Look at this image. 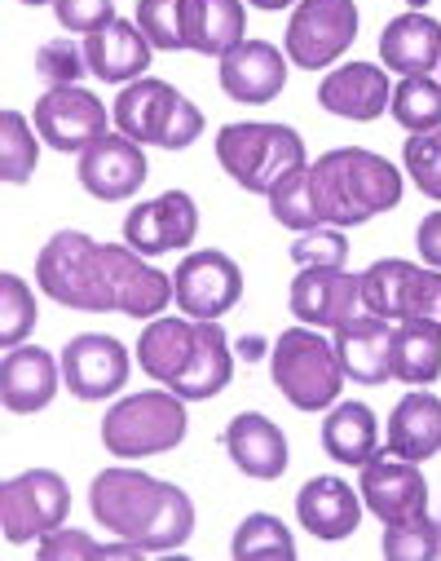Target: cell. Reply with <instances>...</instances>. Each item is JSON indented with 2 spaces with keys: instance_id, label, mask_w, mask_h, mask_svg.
I'll return each mask as SVG.
<instances>
[{
  "instance_id": "cell-1",
  "label": "cell",
  "mask_w": 441,
  "mask_h": 561,
  "mask_svg": "<svg viewBox=\"0 0 441 561\" xmlns=\"http://www.w3.org/2000/svg\"><path fill=\"white\" fill-rule=\"evenodd\" d=\"M89 508L97 526L137 543L141 552H173L195 530L190 495L141 469H102L89 486Z\"/></svg>"
},
{
  "instance_id": "cell-2",
  "label": "cell",
  "mask_w": 441,
  "mask_h": 561,
  "mask_svg": "<svg viewBox=\"0 0 441 561\" xmlns=\"http://www.w3.org/2000/svg\"><path fill=\"white\" fill-rule=\"evenodd\" d=\"M137 363L151 380L195 402L217 398L234 376L230 341L217 319H151L137 341Z\"/></svg>"
},
{
  "instance_id": "cell-3",
  "label": "cell",
  "mask_w": 441,
  "mask_h": 561,
  "mask_svg": "<svg viewBox=\"0 0 441 561\" xmlns=\"http://www.w3.org/2000/svg\"><path fill=\"white\" fill-rule=\"evenodd\" d=\"M310 182H314L323 221L340 230L362 226L402 204V173L384 156L362 151V147H340V151L318 156L310 169Z\"/></svg>"
},
{
  "instance_id": "cell-4",
  "label": "cell",
  "mask_w": 441,
  "mask_h": 561,
  "mask_svg": "<svg viewBox=\"0 0 441 561\" xmlns=\"http://www.w3.org/2000/svg\"><path fill=\"white\" fill-rule=\"evenodd\" d=\"M36 278L45 297H54L67 310L84 314H111L115 293H111V274H106V252L80 230H58L36 261Z\"/></svg>"
},
{
  "instance_id": "cell-5",
  "label": "cell",
  "mask_w": 441,
  "mask_h": 561,
  "mask_svg": "<svg viewBox=\"0 0 441 561\" xmlns=\"http://www.w3.org/2000/svg\"><path fill=\"white\" fill-rule=\"evenodd\" d=\"M221 169L252 195H269L287 173L305 169V142L287 124H225L217 137Z\"/></svg>"
},
{
  "instance_id": "cell-6",
  "label": "cell",
  "mask_w": 441,
  "mask_h": 561,
  "mask_svg": "<svg viewBox=\"0 0 441 561\" xmlns=\"http://www.w3.org/2000/svg\"><path fill=\"white\" fill-rule=\"evenodd\" d=\"M115 124L124 137H132L141 147L186 151L204 133V111L182 89L141 76L115 98Z\"/></svg>"
},
{
  "instance_id": "cell-7",
  "label": "cell",
  "mask_w": 441,
  "mask_h": 561,
  "mask_svg": "<svg viewBox=\"0 0 441 561\" xmlns=\"http://www.w3.org/2000/svg\"><path fill=\"white\" fill-rule=\"evenodd\" d=\"M186 438V407L173 389H141L119 398L102 420V443L119 460L164 456Z\"/></svg>"
},
{
  "instance_id": "cell-8",
  "label": "cell",
  "mask_w": 441,
  "mask_h": 561,
  "mask_svg": "<svg viewBox=\"0 0 441 561\" xmlns=\"http://www.w3.org/2000/svg\"><path fill=\"white\" fill-rule=\"evenodd\" d=\"M269 376L297 411H327L340 398V354L310 328H287L269 350Z\"/></svg>"
},
{
  "instance_id": "cell-9",
  "label": "cell",
  "mask_w": 441,
  "mask_h": 561,
  "mask_svg": "<svg viewBox=\"0 0 441 561\" xmlns=\"http://www.w3.org/2000/svg\"><path fill=\"white\" fill-rule=\"evenodd\" d=\"M362 306L380 319H437L441 314V270H423L397 256L367 265L362 274Z\"/></svg>"
},
{
  "instance_id": "cell-10",
  "label": "cell",
  "mask_w": 441,
  "mask_h": 561,
  "mask_svg": "<svg viewBox=\"0 0 441 561\" xmlns=\"http://www.w3.org/2000/svg\"><path fill=\"white\" fill-rule=\"evenodd\" d=\"M358 41V5L353 0H301L287 23V58L323 71Z\"/></svg>"
},
{
  "instance_id": "cell-11",
  "label": "cell",
  "mask_w": 441,
  "mask_h": 561,
  "mask_svg": "<svg viewBox=\"0 0 441 561\" xmlns=\"http://www.w3.org/2000/svg\"><path fill=\"white\" fill-rule=\"evenodd\" d=\"M67 513H71V491L54 469H27L0 491V522H5L10 543L45 539L67 522Z\"/></svg>"
},
{
  "instance_id": "cell-12",
  "label": "cell",
  "mask_w": 441,
  "mask_h": 561,
  "mask_svg": "<svg viewBox=\"0 0 441 561\" xmlns=\"http://www.w3.org/2000/svg\"><path fill=\"white\" fill-rule=\"evenodd\" d=\"M173 288H177V306L186 319H221L243 297V270L225 252L204 248L177 265Z\"/></svg>"
},
{
  "instance_id": "cell-13",
  "label": "cell",
  "mask_w": 441,
  "mask_h": 561,
  "mask_svg": "<svg viewBox=\"0 0 441 561\" xmlns=\"http://www.w3.org/2000/svg\"><path fill=\"white\" fill-rule=\"evenodd\" d=\"M358 491H362V504H367L384 526L415 522V517L428 513V482H423L419 465L393 456L388 447L375 451V456L362 465Z\"/></svg>"
},
{
  "instance_id": "cell-14",
  "label": "cell",
  "mask_w": 441,
  "mask_h": 561,
  "mask_svg": "<svg viewBox=\"0 0 441 561\" xmlns=\"http://www.w3.org/2000/svg\"><path fill=\"white\" fill-rule=\"evenodd\" d=\"M195 234H199V208L186 191H164L124 217V243L137 248L141 256L182 252L195 243Z\"/></svg>"
},
{
  "instance_id": "cell-15",
  "label": "cell",
  "mask_w": 441,
  "mask_h": 561,
  "mask_svg": "<svg viewBox=\"0 0 441 561\" xmlns=\"http://www.w3.org/2000/svg\"><path fill=\"white\" fill-rule=\"evenodd\" d=\"M362 306V278L345 265H301L291 278V314L305 328H340Z\"/></svg>"
},
{
  "instance_id": "cell-16",
  "label": "cell",
  "mask_w": 441,
  "mask_h": 561,
  "mask_svg": "<svg viewBox=\"0 0 441 561\" xmlns=\"http://www.w3.org/2000/svg\"><path fill=\"white\" fill-rule=\"evenodd\" d=\"M36 133L62 156L84 151L106 133V106L80 84H58L36 102Z\"/></svg>"
},
{
  "instance_id": "cell-17",
  "label": "cell",
  "mask_w": 441,
  "mask_h": 561,
  "mask_svg": "<svg viewBox=\"0 0 441 561\" xmlns=\"http://www.w3.org/2000/svg\"><path fill=\"white\" fill-rule=\"evenodd\" d=\"M62 385L80 402H102L128 385V350L115 336L84 332L62 350Z\"/></svg>"
},
{
  "instance_id": "cell-18",
  "label": "cell",
  "mask_w": 441,
  "mask_h": 561,
  "mask_svg": "<svg viewBox=\"0 0 441 561\" xmlns=\"http://www.w3.org/2000/svg\"><path fill=\"white\" fill-rule=\"evenodd\" d=\"M141 182H146V151L124 133H102L93 147L80 151V186L93 199L102 204L128 199L141 191Z\"/></svg>"
},
{
  "instance_id": "cell-19",
  "label": "cell",
  "mask_w": 441,
  "mask_h": 561,
  "mask_svg": "<svg viewBox=\"0 0 441 561\" xmlns=\"http://www.w3.org/2000/svg\"><path fill=\"white\" fill-rule=\"evenodd\" d=\"M393 319L353 314L336 328V354L353 385H384L393 380Z\"/></svg>"
},
{
  "instance_id": "cell-20",
  "label": "cell",
  "mask_w": 441,
  "mask_h": 561,
  "mask_svg": "<svg viewBox=\"0 0 441 561\" xmlns=\"http://www.w3.org/2000/svg\"><path fill=\"white\" fill-rule=\"evenodd\" d=\"M287 84V62L269 41H243L221 58V89L234 102L265 106L282 93Z\"/></svg>"
},
{
  "instance_id": "cell-21",
  "label": "cell",
  "mask_w": 441,
  "mask_h": 561,
  "mask_svg": "<svg viewBox=\"0 0 441 561\" xmlns=\"http://www.w3.org/2000/svg\"><path fill=\"white\" fill-rule=\"evenodd\" d=\"M225 451L239 465V473L256 478V482H278L287 473V438L260 411H243L225 425Z\"/></svg>"
},
{
  "instance_id": "cell-22",
  "label": "cell",
  "mask_w": 441,
  "mask_h": 561,
  "mask_svg": "<svg viewBox=\"0 0 441 561\" xmlns=\"http://www.w3.org/2000/svg\"><path fill=\"white\" fill-rule=\"evenodd\" d=\"M151 41L146 32L132 23V19H111L106 27H97L93 36H84V58H89V71L106 84H128V80H141L146 67H151Z\"/></svg>"
},
{
  "instance_id": "cell-23",
  "label": "cell",
  "mask_w": 441,
  "mask_h": 561,
  "mask_svg": "<svg viewBox=\"0 0 441 561\" xmlns=\"http://www.w3.org/2000/svg\"><path fill=\"white\" fill-rule=\"evenodd\" d=\"M58 393V358L40 345H14L0 363V398L14 415L45 411Z\"/></svg>"
},
{
  "instance_id": "cell-24",
  "label": "cell",
  "mask_w": 441,
  "mask_h": 561,
  "mask_svg": "<svg viewBox=\"0 0 441 561\" xmlns=\"http://www.w3.org/2000/svg\"><path fill=\"white\" fill-rule=\"evenodd\" d=\"M318 102L340 119H380V111L393 102L388 76L375 62H345L318 84Z\"/></svg>"
},
{
  "instance_id": "cell-25",
  "label": "cell",
  "mask_w": 441,
  "mask_h": 561,
  "mask_svg": "<svg viewBox=\"0 0 441 561\" xmlns=\"http://www.w3.org/2000/svg\"><path fill=\"white\" fill-rule=\"evenodd\" d=\"M297 517L318 539H349L362 522V500L345 478H310L297 491Z\"/></svg>"
},
{
  "instance_id": "cell-26",
  "label": "cell",
  "mask_w": 441,
  "mask_h": 561,
  "mask_svg": "<svg viewBox=\"0 0 441 561\" xmlns=\"http://www.w3.org/2000/svg\"><path fill=\"white\" fill-rule=\"evenodd\" d=\"M380 62L397 76H428L441 67V23L410 10L380 32Z\"/></svg>"
},
{
  "instance_id": "cell-27",
  "label": "cell",
  "mask_w": 441,
  "mask_h": 561,
  "mask_svg": "<svg viewBox=\"0 0 441 561\" xmlns=\"http://www.w3.org/2000/svg\"><path fill=\"white\" fill-rule=\"evenodd\" d=\"M247 14L239 0H182V45L208 58H225L243 45Z\"/></svg>"
},
{
  "instance_id": "cell-28",
  "label": "cell",
  "mask_w": 441,
  "mask_h": 561,
  "mask_svg": "<svg viewBox=\"0 0 441 561\" xmlns=\"http://www.w3.org/2000/svg\"><path fill=\"white\" fill-rule=\"evenodd\" d=\"M388 451L402 460H432L441 451V398L406 393L388 415Z\"/></svg>"
},
{
  "instance_id": "cell-29",
  "label": "cell",
  "mask_w": 441,
  "mask_h": 561,
  "mask_svg": "<svg viewBox=\"0 0 441 561\" xmlns=\"http://www.w3.org/2000/svg\"><path fill=\"white\" fill-rule=\"evenodd\" d=\"M323 451L336 465L362 469L375 456V411L367 402H336L323 420Z\"/></svg>"
},
{
  "instance_id": "cell-30",
  "label": "cell",
  "mask_w": 441,
  "mask_h": 561,
  "mask_svg": "<svg viewBox=\"0 0 441 561\" xmlns=\"http://www.w3.org/2000/svg\"><path fill=\"white\" fill-rule=\"evenodd\" d=\"M441 376V319H402L393 332V380L432 385Z\"/></svg>"
},
{
  "instance_id": "cell-31",
  "label": "cell",
  "mask_w": 441,
  "mask_h": 561,
  "mask_svg": "<svg viewBox=\"0 0 441 561\" xmlns=\"http://www.w3.org/2000/svg\"><path fill=\"white\" fill-rule=\"evenodd\" d=\"M269 213L278 226L287 230H314L323 226V208L314 199V182H310V169H297V173H287L274 191H269Z\"/></svg>"
},
{
  "instance_id": "cell-32",
  "label": "cell",
  "mask_w": 441,
  "mask_h": 561,
  "mask_svg": "<svg viewBox=\"0 0 441 561\" xmlns=\"http://www.w3.org/2000/svg\"><path fill=\"white\" fill-rule=\"evenodd\" d=\"M393 119L406 128V133H428L441 124V80L432 76H406L397 89H393Z\"/></svg>"
},
{
  "instance_id": "cell-33",
  "label": "cell",
  "mask_w": 441,
  "mask_h": 561,
  "mask_svg": "<svg viewBox=\"0 0 441 561\" xmlns=\"http://www.w3.org/2000/svg\"><path fill=\"white\" fill-rule=\"evenodd\" d=\"M36 160H40L36 133L27 128V119L19 111H5V115H0V173H5V182L10 186L32 182Z\"/></svg>"
},
{
  "instance_id": "cell-34",
  "label": "cell",
  "mask_w": 441,
  "mask_h": 561,
  "mask_svg": "<svg viewBox=\"0 0 441 561\" xmlns=\"http://www.w3.org/2000/svg\"><path fill=\"white\" fill-rule=\"evenodd\" d=\"M230 548H234V557H282V561L297 557V539H291V530L274 513L243 517Z\"/></svg>"
},
{
  "instance_id": "cell-35",
  "label": "cell",
  "mask_w": 441,
  "mask_h": 561,
  "mask_svg": "<svg viewBox=\"0 0 441 561\" xmlns=\"http://www.w3.org/2000/svg\"><path fill=\"white\" fill-rule=\"evenodd\" d=\"M384 557L388 561H432V557H441V522H432L423 513L415 522L384 526Z\"/></svg>"
},
{
  "instance_id": "cell-36",
  "label": "cell",
  "mask_w": 441,
  "mask_h": 561,
  "mask_svg": "<svg viewBox=\"0 0 441 561\" xmlns=\"http://www.w3.org/2000/svg\"><path fill=\"white\" fill-rule=\"evenodd\" d=\"M0 310H5V323H0V341H5V350L23 345L36 328V297L32 288L23 284L19 274H0Z\"/></svg>"
},
{
  "instance_id": "cell-37",
  "label": "cell",
  "mask_w": 441,
  "mask_h": 561,
  "mask_svg": "<svg viewBox=\"0 0 441 561\" xmlns=\"http://www.w3.org/2000/svg\"><path fill=\"white\" fill-rule=\"evenodd\" d=\"M402 160H406V173L415 178V186L428 199H441V124L428 133H410L402 147Z\"/></svg>"
},
{
  "instance_id": "cell-38",
  "label": "cell",
  "mask_w": 441,
  "mask_h": 561,
  "mask_svg": "<svg viewBox=\"0 0 441 561\" xmlns=\"http://www.w3.org/2000/svg\"><path fill=\"white\" fill-rule=\"evenodd\" d=\"M137 27L146 32L155 49H186L182 45V0H141L137 5Z\"/></svg>"
},
{
  "instance_id": "cell-39",
  "label": "cell",
  "mask_w": 441,
  "mask_h": 561,
  "mask_svg": "<svg viewBox=\"0 0 441 561\" xmlns=\"http://www.w3.org/2000/svg\"><path fill=\"white\" fill-rule=\"evenodd\" d=\"M89 71V58H84V49L76 45V41H45L40 45V54H36V76L49 84V89H58V84H76L80 76Z\"/></svg>"
},
{
  "instance_id": "cell-40",
  "label": "cell",
  "mask_w": 441,
  "mask_h": 561,
  "mask_svg": "<svg viewBox=\"0 0 441 561\" xmlns=\"http://www.w3.org/2000/svg\"><path fill=\"white\" fill-rule=\"evenodd\" d=\"M291 261L297 265H345L349 261V239L340 234V226L301 230L297 243H291Z\"/></svg>"
},
{
  "instance_id": "cell-41",
  "label": "cell",
  "mask_w": 441,
  "mask_h": 561,
  "mask_svg": "<svg viewBox=\"0 0 441 561\" xmlns=\"http://www.w3.org/2000/svg\"><path fill=\"white\" fill-rule=\"evenodd\" d=\"M54 14L62 23V32L93 36L97 27H106L115 19V0H54Z\"/></svg>"
},
{
  "instance_id": "cell-42",
  "label": "cell",
  "mask_w": 441,
  "mask_h": 561,
  "mask_svg": "<svg viewBox=\"0 0 441 561\" xmlns=\"http://www.w3.org/2000/svg\"><path fill=\"white\" fill-rule=\"evenodd\" d=\"M102 557V543H93L84 530H49L40 539V561H93Z\"/></svg>"
},
{
  "instance_id": "cell-43",
  "label": "cell",
  "mask_w": 441,
  "mask_h": 561,
  "mask_svg": "<svg viewBox=\"0 0 441 561\" xmlns=\"http://www.w3.org/2000/svg\"><path fill=\"white\" fill-rule=\"evenodd\" d=\"M415 243H419V256H423L432 270H441V213H428V217L419 221Z\"/></svg>"
},
{
  "instance_id": "cell-44",
  "label": "cell",
  "mask_w": 441,
  "mask_h": 561,
  "mask_svg": "<svg viewBox=\"0 0 441 561\" xmlns=\"http://www.w3.org/2000/svg\"><path fill=\"white\" fill-rule=\"evenodd\" d=\"M247 5H256V10H287V5H297V0H247Z\"/></svg>"
},
{
  "instance_id": "cell-45",
  "label": "cell",
  "mask_w": 441,
  "mask_h": 561,
  "mask_svg": "<svg viewBox=\"0 0 441 561\" xmlns=\"http://www.w3.org/2000/svg\"><path fill=\"white\" fill-rule=\"evenodd\" d=\"M243 358H260V341H256V336L243 341Z\"/></svg>"
},
{
  "instance_id": "cell-46",
  "label": "cell",
  "mask_w": 441,
  "mask_h": 561,
  "mask_svg": "<svg viewBox=\"0 0 441 561\" xmlns=\"http://www.w3.org/2000/svg\"><path fill=\"white\" fill-rule=\"evenodd\" d=\"M23 5L32 10V5H54V0H23Z\"/></svg>"
},
{
  "instance_id": "cell-47",
  "label": "cell",
  "mask_w": 441,
  "mask_h": 561,
  "mask_svg": "<svg viewBox=\"0 0 441 561\" xmlns=\"http://www.w3.org/2000/svg\"><path fill=\"white\" fill-rule=\"evenodd\" d=\"M406 5H410V10H423V5H428V0H406Z\"/></svg>"
}]
</instances>
